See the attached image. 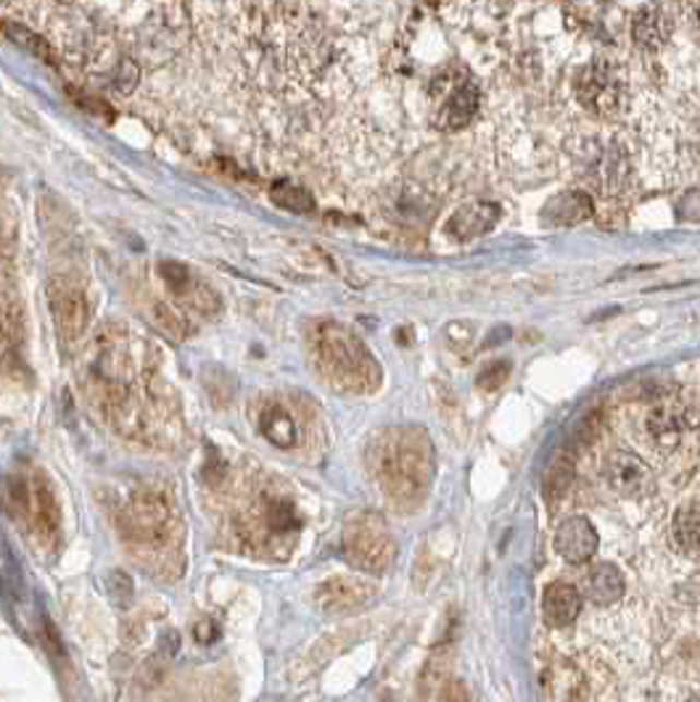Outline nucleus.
I'll use <instances>...</instances> for the list:
<instances>
[{
    "mask_svg": "<svg viewBox=\"0 0 700 702\" xmlns=\"http://www.w3.org/2000/svg\"><path fill=\"white\" fill-rule=\"evenodd\" d=\"M115 523L143 566L162 575L180 573L182 521L169 491L154 484L130 486L117 499Z\"/></svg>",
    "mask_w": 700,
    "mask_h": 702,
    "instance_id": "f257e3e1",
    "label": "nucleus"
},
{
    "mask_svg": "<svg viewBox=\"0 0 700 702\" xmlns=\"http://www.w3.org/2000/svg\"><path fill=\"white\" fill-rule=\"evenodd\" d=\"M482 104L478 82L463 69L444 72L431 85V119L439 130H460L476 117Z\"/></svg>",
    "mask_w": 700,
    "mask_h": 702,
    "instance_id": "6e6552de",
    "label": "nucleus"
},
{
    "mask_svg": "<svg viewBox=\"0 0 700 702\" xmlns=\"http://www.w3.org/2000/svg\"><path fill=\"white\" fill-rule=\"evenodd\" d=\"M597 531L584 515H573L555 531V552L571 566H584L597 555Z\"/></svg>",
    "mask_w": 700,
    "mask_h": 702,
    "instance_id": "9b49d317",
    "label": "nucleus"
},
{
    "mask_svg": "<svg viewBox=\"0 0 700 702\" xmlns=\"http://www.w3.org/2000/svg\"><path fill=\"white\" fill-rule=\"evenodd\" d=\"M342 555L357 571L381 575L394 562V536L381 515L359 512L342 531Z\"/></svg>",
    "mask_w": 700,
    "mask_h": 702,
    "instance_id": "423d86ee",
    "label": "nucleus"
},
{
    "mask_svg": "<svg viewBox=\"0 0 700 702\" xmlns=\"http://www.w3.org/2000/svg\"><path fill=\"white\" fill-rule=\"evenodd\" d=\"M5 504L37 547L54 549L61 536V504L43 467L19 465L5 476Z\"/></svg>",
    "mask_w": 700,
    "mask_h": 702,
    "instance_id": "20e7f679",
    "label": "nucleus"
},
{
    "mask_svg": "<svg viewBox=\"0 0 700 702\" xmlns=\"http://www.w3.org/2000/svg\"><path fill=\"white\" fill-rule=\"evenodd\" d=\"M370 465L396 508L418 504L434 478V447L418 428L387 431L370 449Z\"/></svg>",
    "mask_w": 700,
    "mask_h": 702,
    "instance_id": "f03ea898",
    "label": "nucleus"
},
{
    "mask_svg": "<svg viewBox=\"0 0 700 702\" xmlns=\"http://www.w3.org/2000/svg\"><path fill=\"white\" fill-rule=\"evenodd\" d=\"M497 219V209L489 204H473V206H463L455 217L447 223V230L452 233L455 238H476L482 233H487Z\"/></svg>",
    "mask_w": 700,
    "mask_h": 702,
    "instance_id": "a211bd4d",
    "label": "nucleus"
},
{
    "mask_svg": "<svg viewBox=\"0 0 700 702\" xmlns=\"http://www.w3.org/2000/svg\"><path fill=\"white\" fill-rule=\"evenodd\" d=\"M582 603L584 597L577 586L553 584L547 586L545 599H542V616L555 629H563V626H571L577 621V616L582 612Z\"/></svg>",
    "mask_w": 700,
    "mask_h": 702,
    "instance_id": "4468645a",
    "label": "nucleus"
},
{
    "mask_svg": "<svg viewBox=\"0 0 700 702\" xmlns=\"http://www.w3.org/2000/svg\"><path fill=\"white\" fill-rule=\"evenodd\" d=\"M154 320H156V325H159L167 335H173V338H178V341L186 338V333H188L186 320H182L180 314L169 307V304H164V301L154 304Z\"/></svg>",
    "mask_w": 700,
    "mask_h": 702,
    "instance_id": "412c9836",
    "label": "nucleus"
},
{
    "mask_svg": "<svg viewBox=\"0 0 700 702\" xmlns=\"http://www.w3.org/2000/svg\"><path fill=\"white\" fill-rule=\"evenodd\" d=\"M605 478H608L610 489L621 497H642L653 486L651 467L629 452L610 454L605 463Z\"/></svg>",
    "mask_w": 700,
    "mask_h": 702,
    "instance_id": "f8f14e48",
    "label": "nucleus"
},
{
    "mask_svg": "<svg viewBox=\"0 0 700 702\" xmlns=\"http://www.w3.org/2000/svg\"><path fill=\"white\" fill-rule=\"evenodd\" d=\"M48 309L61 341L74 344V341L82 338V333L87 328V318H91V307H87L82 288L72 286L67 281H54L48 286Z\"/></svg>",
    "mask_w": 700,
    "mask_h": 702,
    "instance_id": "1a4fd4ad",
    "label": "nucleus"
},
{
    "mask_svg": "<svg viewBox=\"0 0 700 702\" xmlns=\"http://www.w3.org/2000/svg\"><path fill=\"white\" fill-rule=\"evenodd\" d=\"M632 33H634L637 46L648 50H659L668 40V35H672V22H668L664 11L655 9V5H648V9H642L640 14L634 16Z\"/></svg>",
    "mask_w": 700,
    "mask_h": 702,
    "instance_id": "f3484780",
    "label": "nucleus"
},
{
    "mask_svg": "<svg viewBox=\"0 0 700 702\" xmlns=\"http://www.w3.org/2000/svg\"><path fill=\"white\" fill-rule=\"evenodd\" d=\"M687 702H700V700H687Z\"/></svg>",
    "mask_w": 700,
    "mask_h": 702,
    "instance_id": "b1692460",
    "label": "nucleus"
},
{
    "mask_svg": "<svg viewBox=\"0 0 700 702\" xmlns=\"http://www.w3.org/2000/svg\"><path fill=\"white\" fill-rule=\"evenodd\" d=\"M257 428H260V433L270 444L275 449H283V452H288V449L299 444V420H296V415L288 409V404L283 402L262 404L260 413H257Z\"/></svg>",
    "mask_w": 700,
    "mask_h": 702,
    "instance_id": "ddd939ff",
    "label": "nucleus"
},
{
    "mask_svg": "<svg viewBox=\"0 0 700 702\" xmlns=\"http://www.w3.org/2000/svg\"><path fill=\"white\" fill-rule=\"evenodd\" d=\"M685 407H679L677 402H664V404H655L651 409V415H648V431H651L653 441L659 447H666V449H674L683 441V433H685Z\"/></svg>",
    "mask_w": 700,
    "mask_h": 702,
    "instance_id": "2eb2a0df",
    "label": "nucleus"
},
{
    "mask_svg": "<svg viewBox=\"0 0 700 702\" xmlns=\"http://www.w3.org/2000/svg\"><path fill=\"white\" fill-rule=\"evenodd\" d=\"M318 607L328 616H349V612L363 610L376 599L373 584L357 575H333L323 581L315 592Z\"/></svg>",
    "mask_w": 700,
    "mask_h": 702,
    "instance_id": "9d476101",
    "label": "nucleus"
},
{
    "mask_svg": "<svg viewBox=\"0 0 700 702\" xmlns=\"http://www.w3.org/2000/svg\"><path fill=\"white\" fill-rule=\"evenodd\" d=\"M312 349L320 372L336 389L365 394V391H373L378 381H381V370H378L376 359L365 349L363 341L342 325H333V322L320 325L315 331Z\"/></svg>",
    "mask_w": 700,
    "mask_h": 702,
    "instance_id": "39448f33",
    "label": "nucleus"
},
{
    "mask_svg": "<svg viewBox=\"0 0 700 702\" xmlns=\"http://www.w3.org/2000/svg\"><path fill=\"white\" fill-rule=\"evenodd\" d=\"M508 362H497V365H491V368H487L482 372V376H478V385H482V389H500L502 383H506V378H508Z\"/></svg>",
    "mask_w": 700,
    "mask_h": 702,
    "instance_id": "4be33fe9",
    "label": "nucleus"
},
{
    "mask_svg": "<svg viewBox=\"0 0 700 702\" xmlns=\"http://www.w3.org/2000/svg\"><path fill=\"white\" fill-rule=\"evenodd\" d=\"M301 515L286 491L262 486L238 508L236 534L251 552L286 558L299 539Z\"/></svg>",
    "mask_w": 700,
    "mask_h": 702,
    "instance_id": "7ed1b4c3",
    "label": "nucleus"
},
{
    "mask_svg": "<svg viewBox=\"0 0 700 702\" xmlns=\"http://www.w3.org/2000/svg\"><path fill=\"white\" fill-rule=\"evenodd\" d=\"M270 199H273V204L296 214H307L315 209L312 195L307 193L305 188H296V186H275L273 191H270Z\"/></svg>",
    "mask_w": 700,
    "mask_h": 702,
    "instance_id": "aec40b11",
    "label": "nucleus"
},
{
    "mask_svg": "<svg viewBox=\"0 0 700 702\" xmlns=\"http://www.w3.org/2000/svg\"><path fill=\"white\" fill-rule=\"evenodd\" d=\"M220 636V629H217V623L210 621V618H206V621H201L199 626H195V639H199L201 644H206V642H214V639Z\"/></svg>",
    "mask_w": 700,
    "mask_h": 702,
    "instance_id": "5701e85b",
    "label": "nucleus"
},
{
    "mask_svg": "<svg viewBox=\"0 0 700 702\" xmlns=\"http://www.w3.org/2000/svg\"><path fill=\"white\" fill-rule=\"evenodd\" d=\"M579 106L597 119H619L629 100V87L621 69L608 59H595L573 78Z\"/></svg>",
    "mask_w": 700,
    "mask_h": 702,
    "instance_id": "0eeeda50",
    "label": "nucleus"
},
{
    "mask_svg": "<svg viewBox=\"0 0 700 702\" xmlns=\"http://www.w3.org/2000/svg\"><path fill=\"white\" fill-rule=\"evenodd\" d=\"M584 592L595 605L605 607L619 603L624 594V575L619 568L610 566V562H597V566H592V571L586 573Z\"/></svg>",
    "mask_w": 700,
    "mask_h": 702,
    "instance_id": "dca6fc26",
    "label": "nucleus"
},
{
    "mask_svg": "<svg viewBox=\"0 0 700 702\" xmlns=\"http://www.w3.org/2000/svg\"><path fill=\"white\" fill-rule=\"evenodd\" d=\"M672 542L685 555L700 552V504L677 510L672 521Z\"/></svg>",
    "mask_w": 700,
    "mask_h": 702,
    "instance_id": "6ab92c4d",
    "label": "nucleus"
}]
</instances>
